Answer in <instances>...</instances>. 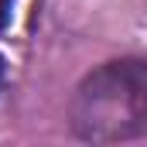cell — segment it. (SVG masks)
<instances>
[{
    "mask_svg": "<svg viewBox=\"0 0 147 147\" xmlns=\"http://www.w3.org/2000/svg\"><path fill=\"white\" fill-rule=\"evenodd\" d=\"M10 14H14V0H0V31L10 24Z\"/></svg>",
    "mask_w": 147,
    "mask_h": 147,
    "instance_id": "cell-2",
    "label": "cell"
},
{
    "mask_svg": "<svg viewBox=\"0 0 147 147\" xmlns=\"http://www.w3.org/2000/svg\"><path fill=\"white\" fill-rule=\"evenodd\" d=\"M72 127L96 144L147 137V62H110L86 75L75 89Z\"/></svg>",
    "mask_w": 147,
    "mask_h": 147,
    "instance_id": "cell-1",
    "label": "cell"
},
{
    "mask_svg": "<svg viewBox=\"0 0 147 147\" xmlns=\"http://www.w3.org/2000/svg\"><path fill=\"white\" fill-rule=\"evenodd\" d=\"M3 72H7V65H3V55H0V86H3Z\"/></svg>",
    "mask_w": 147,
    "mask_h": 147,
    "instance_id": "cell-3",
    "label": "cell"
}]
</instances>
